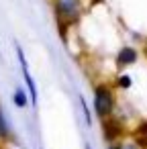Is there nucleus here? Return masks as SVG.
<instances>
[{
    "label": "nucleus",
    "mask_w": 147,
    "mask_h": 149,
    "mask_svg": "<svg viewBox=\"0 0 147 149\" xmlns=\"http://www.w3.org/2000/svg\"><path fill=\"white\" fill-rule=\"evenodd\" d=\"M57 13L63 21H74L78 17V4L76 0H57Z\"/></svg>",
    "instance_id": "3"
},
{
    "label": "nucleus",
    "mask_w": 147,
    "mask_h": 149,
    "mask_svg": "<svg viewBox=\"0 0 147 149\" xmlns=\"http://www.w3.org/2000/svg\"><path fill=\"white\" fill-rule=\"evenodd\" d=\"M118 86H121V88H129V86H131V78H129V76H121V78H118Z\"/></svg>",
    "instance_id": "7"
},
{
    "label": "nucleus",
    "mask_w": 147,
    "mask_h": 149,
    "mask_svg": "<svg viewBox=\"0 0 147 149\" xmlns=\"http://www.w3.org/2000/svg\"><path fill=\"white\" fill-rule=\"evenodd\" d=\"M15 104H17V106H21V108L27 104V96H25V92H23L21 88L15 92Z\"/></svg>",
    "instance_id": "6"
},
{
    "label": "nucleus",
    "mask_w": 147,
    "mask_h": 149,
    "mask_svg": "<svg viewBox=\"0 0 147 149\" xmlns=\"http://www.w3.org/2000/svg\"><path fill=\"white\" fill-rule=\"evenodd\" d=\"M17 55H19V61H21V68H23V76H25V82H27V86H29V92H31V100H33V104L37 102V88H35V82H33V78H31V74H29V65H27V59H25V53H23V49L17 45Z\"/></svg>",
    "instance_id": "2"
},
{
    "label": "nucleus",
    "mask_w": 147,
    "mask_h": 149,
    "mask_svg": "<svg viewBox=\"0 0 147 149\" xmlns=\"http://www.w3.org/2000/svg\"><path fill=\"white\" fill-rule=\"evenodd\" d=\"M139 133H143V135L147 137V123H145V125H141V129H139Z\"/></svg>",
    "instance_id": "8"
},
{
    "label": "nucleus",
    "mask_w": 147,
    "mask_h": 149,
    "mask_svg": "<svg viewBox=\"0 0 147 149\" xmlns=\"http://www.w3.org/2000/svg\"><path fill=\"white\" fill-rule=\"evenodd\" d=\"M112 94L106 86H98L96 88V94H94V110L98 116L106 118L110 112H112Z\"/></svg>",
    "instance_id": "1"
},
{
    "label": "nucleus",
    "mask_w": 147,
    "mask_h": 149,
    "mask_svg": "<svg viewBox=\"0 0 147 149\" xmlns=\"http://www.w3.org/2000/svg\"><path fill=\"white\" fill-rule=\"evenodd\" d=\"M135 59H137V51H135V49H131V47H125V49H121V51H118L116 63H118V65H129V63H133Z\"/></svg>",
    "instance_id": "4"
},
{
    "label": "nucleus",
    "mask_w": 147,
    "mask_h": 149,
    "mask_svg": "<svg viewBox=\"0 0 147 149\" xmlns=\"http://www.w3.org/2000/svg\"><path fill=\"white\" fill-rule=\"evenodd\" d=\"M8 123L4 118V112H2V106H0V137H8Z\"/></svg>",
    "instance_id": "5"
},
{
    "label": "nucleus",
    "mask_w": 147,
    "mask_h": 149,
    "mask_svg": "<svg viewBox=\"0 0 147 149\" xmlns=\"http://www.w3.org/2000/svg\"><path fill=\"white\" fill-rule=\"evenodd\" d=\"M110 149H123V147H116V145H114V147H110Z\"/></svg>",
    "instance_id": "9"
},
{
    "label": "nucleus",
    "mask_w": 147,
    "mask_h": 149,
    "mask_svg": "<svg viewBox=\"0 0 147 149\" xmlns=\"http://www.w3.org/2000/svg\"><path fill=\"white\" fill-rule=\"evenodd\" d=\"M145 53H147V47H145Z\"/></svg>",
    "instance_id": "10"
}]
</instances>
